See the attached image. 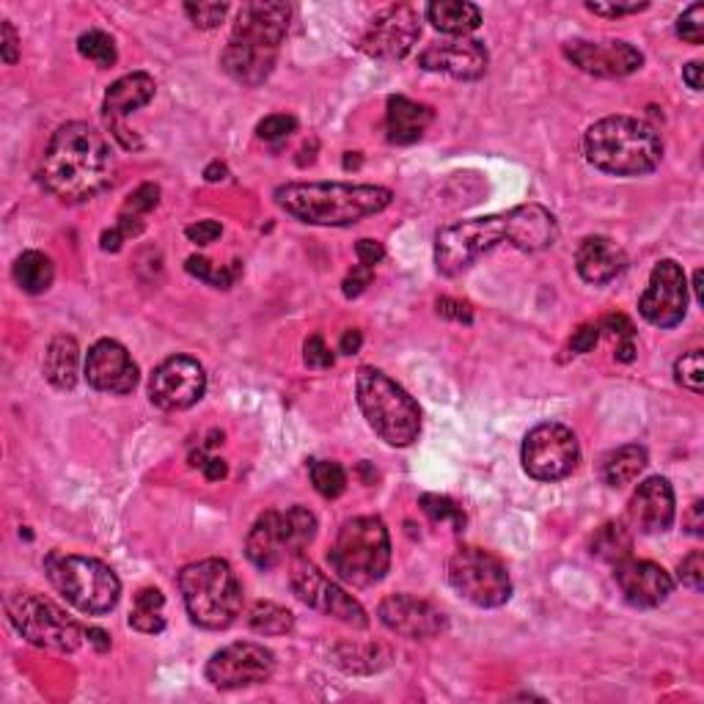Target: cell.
Instances as JSON below:
<instances>
[{
	"instance_id": "obj_49",
	"label": "cell",
	"mask_w": 704,
	"mask_h": 704,
	"mask_svg": "<svg viewBox=\"0 0 704 704\" xmlns=\"http://www.w3.org/2000/svg\"><path fill=\"white\" fill-rule=\"evenodd\" d=\"M597 339H600V325H580L573 333V339H570V350L586 355V352L595 350Z\"/></svg>"
},
{
	"instance_id": "obj_11",
	"label": "cell",
	"mask_w": 704,
	"mask_h": 704,
	"mask_svg": "<svg viewBox=\"0 0 704 704\" xmlns=\"http://www.w3.org/2000/svg\"><path fill=\"white\" fill-rule=\"evenodd\" d=\"M7 611L20 636L34 647L47 649V653H74L85 638L83 627L63 608L47 600L45 595H36V591H17V595L9 597Z\"/></svg>"
},
{
	"instance_id": "obj_59",
	"label": "cell",
	"mask_w": 704,
	"mask_h": 704,
	"mask_svg": "<svg viewBox=\"0 0 704 704\" xmlns=\"http://www.w3.org/2000/svg\"><path fill=\"white\" fill-rule=\"evenodd\" d=\"M85 636H89V642H92V644H97V649H108L110 647L108 633L99 631V627H89V633H85Z\"/></svg>"
},
{
	"instance_id": "obj_46",
	"label": "cell",
	"mask_w": 704,
	"mask_h": 704,
	"mask_svg": "<svg viewBox=\"0 0 704 704\" xmlns=\"http://www.w3.org/2000/svg\"><path fill=\"white\" fill-rule=\"evenodd\" d=\"M375 281V268H366V265H355L350 270V275L344 279V297H359L364 295L366 286Z\"/></svg>"
},
{
	"instance_id": "obj_9",
	"label": "cell",
	"mask_w": 704,
	"mask_h": 704,
	"mask_svg": "<svg viewBox=\"0 0 704 704\" xmlns=\"http://www.w3.org/2000/svg\"><path fill=\"white\" fill-rule=\"evenodd\" d=\"M47 578L78 611L89 617L114 611L121 597V580L108 564L92 556H63L52 553L45 562Z\"/></svg>"
},
{
	"instance_id": "obj_26",
	"label": "cell",
	"mask_w": 704,
	"mask_h": 704,
	"mask_svg": "<svg viewBox=\"0 0 704 704\" xmlns=\"http://www.w3.org/2000/svg\"><path fill=\"white\" fill-rule=\"evenodd\" d=\"M625 250L608 237H586L575 250V268H578L580 279L595 286L617 279L625 270Z\"/></svg>"
},
{
	"instance_id": "obj_1",
	"label": "cell",
	"mask_w": 704,
	"mask_h": 704,
	"mask_svg": "<svg viewBox=\"0 0 704 704\" xmlns=\"http://www.w3.org/2000/svg\"><path fill=\"white\" fill-rule=\"evenodd\" d=\"M559 239V223L542 204H523L498 215L473 218L446 226L435 237V265L441 275H460L498 245L526 254L551 248Z\"/></svg>"
},
{
	"instance_id": "obj_48",
	"label": "cell",
	"mask_w": 704,
	"mask_h": 704,
	"mask_svg": "<svg viewBox=\"0 0 704 704\" xmlns=\"http://www.w3.org/2000/svg\"><path fill=\"white\" fill-rule=\"evenodd\" d=\"M221 234H223V226L218 221H199V223H193V226L185 228V237H188L190 243H196V245L215 243V239L221 237Z\"/></svg>"
},
{
	"instance_id": "obj_35",
	"label": "cell",
	"mask_w": 704,
	"mask_h": 704,
	"mask_svg": "<svg viewBox=\"0 0 704 704\" xmlns=\"http://www.w3.org/2000/svg\"><path fill=\"white\" fill-rule=\"evenodd\" d=\"M185 268H188L190 275L207 281L215 290H228L239 279V261H232V265L223 268V265H215V261L204 259V256H190Z\"/></svg>"
},
{
	"instance_id": "obj_7",
	"label": "cell",
	"mask_w": 704,
	"mask_h": 704,
	"mask_svg": "<svg viewBox=\"0 0 704 704\" xmlns=\"http://www.w3.org/2000/svg\"><path fill=\"white\" fill-rule=\"evenodd\" d=\"M330 570L350 586H375L391 567V537L380 517H352L328 553Z\"/></svg>"
},
{
	"instance_id": "obj_47",
	"label": "cell",
	"mask_w": 704,
	"mask_h": 704,
	"mask_svg": "<svg viewBox=\"0 0 704 704\" xmlns=\"http://www.w3.org/2000/svg\"><path fill=\"white\" fill-rule=\"evenodd\" d=\"M647 7L649 3H595V0L586 3V9L591 14H600V17H625V14L644 12Z\"/></svg>"
},
{
	"instance_id": "obj_41",
	"label": "cell",
	"mask_w": 704,
	"mask_h": 704,
	"mask_svg": "<svg viewBox=\"0 0 704 704\" xmlns=\"http://www.w3.org/2000/svg\"><path fill=\"white\" fill-rule=\"evenodd\" d=\"M157 204H160V188L152 183H143L141 188H136L130 196H127L121 212H125V215L141 218L146 215V212H152Z\"/></svg>"
},
{
	"instance_id": "obj_29",
	"label": "cell",
	"mask_w": 704,
	"mask_h": 704,
	"mask_svg": "<svg viewBox=\"0 0 704 704\" xmlns=\"http://www.w3.org/2000/svg\"><path fill=\"white\" fill-rule=\"evenodd\" d=\"M426 20L449 36H468L482 25V12L462 0H437L426 7Z\"/></svg>"
},
{
	"instance_id": "obj_39",
	"label": "cell",
	"mask_w": 704,
	"mask_h": 704,
	"mask_svg": "<svg viewBox=\"0 0 704 704\" xmlns=\"http://www.w3.org/2000/svg\"><path fill=\"white\" fill-rule=\"evenodd\" d=\"M674 377L682 388H688L691 394L704 391V352L691 350L685 352L680 361L674 364Z\"/></svg>"
},
{
	"instance_id": "obj_4",
	"label": "cell",
	"mask_w": 704,
	"mask_h": 704,
	"mask_svg": "<svg viewBox=\"0 0 704 704\" xmlns=\"http://www.w3.org/2000/svg\"><path fill=\"white\" fill-rule=\"evenodd\" d=\"M394 201L380 185L347 183H290L275 190V204L308 226H352L377 215Z\"/></svg>"
},
{
	"instance_id": "obj_37",
	"label": "cell",
	"mask_w": 704,
	"mask_h": 704,
	"mask_svg": "<svg viewBox=\"0 0 704 704\" xmlns=\"http://www.w3.org/2000/svg\"><path fill=\"white\" fill-rule=\"evenodd\" d=\"M312 482L319 495H325V498H339L347 490V471L333 460H314Z\"/></svg>"
},
{
	"instance_id": "obj_51",
	"label": "cell",
	"mask_w": 704,
	"mask_h": 704,
	"mask_svg": "<svg viewBox=\"0 0 704 704\" xmlns=\"http://www.w3.org/2000/svg\"><path fill=\"white\" fill-rule=\"evenodd\" d=\"M355 256H359L361 265L375 268V265H380L383 261V256H386V248H383L377 239H359V245H355Z\"/></svg>"
},
{
	"instance_id": "obj_38",
	"label": "cell",
	"mask_w": 704,
	"mask_h": 704,
	"mask_svg": "<svg viewBox=\"0 0 704 704\" xmlns=\"http://www.w3.org/2000/svg\"><path fill=\"white\" fill-rule=\"evenodd\" d=\"M421 509L432 523H451L455 531H462V526H466V512L449 495H421Z\"/></svg>"
},
{
	"instance_id": "obj_16",
	"label": "cell",
	"mask_w": 704,
	"mask_h": 704,
	"mask_svg": "<svg viewBox=\"0 0 704 704\" xmlns=\"http://www.w3.org/2000/svg\"><path fill=\"white\" fill-rule=\"evenodd\" d=\"M421 36V20L410 3H397V7L383 9L375 14L361 36V50L380 61H399L413 50V45Z\"/></svg>"
},
{
	"instance_id": "obj_22",
	"label": "cell",
	"mask_w": 704,
	"mask_h": 704,
	"mask_svg": "<svg viewBox=\"0 0 704 704\" xmlns=\"http://www.w3.org/2000/svg\"><path fill=\"white\" fill-rule=\"evenodd\" d=\"M85 380L105 394H130L138 386V366L125 344L103 339L89 350L85 359Z\"/></svg>"
},
{
	"instance_id": "obj_40",
	"label": "cell",
	"mask_w": 704,
	"mask_h": 704,
	"mask_svg": "<svg viewBox=\"0 0 704 704\" xmlns=\"http://www.w3.org/2000/svg\"><path fill=\"white\" fill-rule=\"evenodd\" d=\"M185 14L193 20L196 28H218L226 20L228 3H185Z\"/></svg>"
},
{
	"instance_id": "obj_19",
	"label": "cell",
	"mask_w": 704,
	"mask_h": 704,
	"mask_svg": "<svg viewBox=\"0 0 704 704\" xmlns=\"http://www.w3.org/2000/svg\"><path fill=\"white\" fill-rule=\"evenodd\" d=\"M564 56L578 67L580 72L595 74V78H627L644 67L642 50L620 39L608 42H567Z\"/></svg>"
},
{
	"instance_id": "obj_2",
	"label": "cell",
	"mask_w": 704,
	"mask_h": 704,
	"mask_svg": "<svg viewBox=\"0 0 704 704\" xmlns=\"http://www.w3.org/2000/svg\"><path fill=\"white\" fill-rule=\"evenodd\" d=\"M114 176L116 157L108 138L83 121L58 127L42 154V185L67 204L92 201L114 183Z\"/></svg>"
},
{
	"instance_id": "obj_13",
	"label": "cell",
	"mask_w": 704,
	"mask_h": 704,
	"mask_svg": "<svg viewBox=\"0 0 704 704\" xmlns=\"http://www.w3.org/2000/svg\"><path fill=\"white\" fill-rule=\"evenodd\" d=\"M580 446L570 426L545 421L523 441V468L537 482H559L578 468Z\"/></svg>"
},
{
	"instance_id": "obj_14",
	"label": "cell",
	"mask_w": 704,
	"mask_h": 704,
	"mask_svg": "<svg viewBox=\"0 0 704 704\" xmlns=\"http://www.w3.org/2000/svg\"><path fill=\"white\" fill-rule=\"evenodd\" d=\"M290 586L297 595V600L312 606L314 611L333 617V620L344 622L352 627H366V611L361 608V602L355 597L347 595L339 584H333L330 578H325V573H319L312 562H295L290 573Z\"/></svg>"
},
{
	"instance_id": "obj_25",
	"label": "cell",
	"mask_w": 704,
	"mask_h": 704,
	"mask_svg": "<svg viewBox=\"0 0 704 704\" xmlns=\"http://www.w3.org/2000/svg\"><path fill=\"white\" fill-rule=\"evenodd\" d=\"M154 92H157V83H154L152 74L132 72V74H125V78H119L114 85H110L108 94H105V103H103L105 125H108L110 130L125 127L127 116L136 114V110H141L143 105L152 103Z\"/></svg>"
},
{
	"instance_id": "obj_32",
	"label": "cell",
	"mask_w": 704,
	"mask_h": 704,
	"mask_svg": "<svg viewBox=\"0 0 704 704\" xmlns=\"http://www.w3.org/2000/svg\"><path fill=\"white\" fill-rule=\"evenodd\" d=\"M591 556L602 559V562H625L631 559L633 551V535L631 528L622 520H611L606 526H600L591 537Z\"/></svg>"
},
{
	"instance_id": "obj_20",
	"label": "cell",
	"mask_w": 704,
	"mask_h": 704,
	"mask_svg": "<svg viewBox=\"0 0 704 704\" xmlns=\"http://www.w3.org/2000/svg\"><path fill=\"white\" fill-rule=\"evenodd\" d=\"M488 47L471 36H455V39L435 42L419 56V67L426 72L449 74L457 80H479L488 72Z\"/></svg>"
},
{
	"instance_id": "obj_31",
	"label": "cell",
	"mask_w": 704,
	"mask_h": 704,
	"mask_svg": "<svg viewBox=\"0 0 704 704\" xmlns=\"http://www.w3.org/2000/svg\"><path fill=\"white\" fill-rule=\"evenodd\" d=\"M52 279H56V268L52 259L42 250H25L17 261H14V281L28 295H42L50 290Z\"/></svg>"
},
{
	"instance_id": "obj_18",
	"label": "cell",
	"mask_w": 704,
	"mask_h": 704,
	"mask_svg": "<svg viewBox=\"0 0 704 704\" xmlns=\"http://www.w3.org/2000/svg\"><path fill=\"white\" fill-rule=\"evenodd\" d=\"M204 366L190 355H174L154 369L149 397L163 410H188L204 397Z\"/></svg>"
},
{
	"instance_id": "obj_33",
	"label": "cell",
	"mask_w": 704,
	"mask_h": 704,
	"mask_svg": "<svg viewBox=\"0 0 704 704\" xmlns=\"http://www.w3.org/2000/svg\"><path fill=\"white\" fill-rule=\"evenodd\" d=\"M165 597L160 589H141L136 595V602H132L130 611V625L136 627L138 633H163L165 617H163Z\"/></svg>"
},
{
	"instance_id": "obj_28",
	"label": "cell",
	"mask_w": 704,
	"mask_h": 704,
	"mask_svg": "<svg viewBox=\"0 0 704 704\" xmlns=\"http://www.w3.org/2000/svg\"><path fill=\"white\" fill-rule=\"evenodd\" d=\"M78 366H80V350L78 341L72 336H56L50 341L45 352V369L47 383L58 391H72L74 383H78Z\"/></svg>"
},
{
	"instance_id": "obj_24",
	"label": "cell",
	"mask_w": 704,
	"mask_h": 704,
	"mask_svg": "<svg viewBox=\"0 0 704 704\" xmlns=\"http://www.w3.org/2000/svg\"><path fill=\"white\" fill-rule=\"evenodd\" d=\"M631 520L642 535H660L674 523V490L669 479L653 477L631 498Z\"/></svg>"
},
{
	"instance_id": "obj_58",
	"label": "cell",
	"mask_w": 704,
	"mask_h": 704,
	"mask_svg": "<svg viewBox=\"0 0 704 704\" xmlns=\"http://www.w3.org/2000/svg\"><path fill=\"white\" fill-rule=\"evenodd\" d=\"M226 176H228V168L223 163H210L204 171L207 183H223Z\"/></svg>"
},
{
	"instance_id": "obj_23",
	"label": "cell",
	"mask_w": 704,
	"mask_h": 704,
	"mask_svg": "<svg viewBox=\"0 0 704 704\" xmlns=\"http://www.w3.org/2000/svg\"><path fill=\"white\" fill-rule=\"evenodd\" d=\"M613 578H617L622 597L636 608L660 606V602L669 600L671 589H674V580L660 564L636 562V559H625V562L617 564Z\"/></svg>"
},
{
	"instance_id": "obj_44",
	"label": "cell",
	"mask_w": 704,
	"mask_h": 704,
	"mask_svg": "<svg viewBox=\"0 0 704 704\" xmlns=\"http://www.w3.org/2000/svg\"><path fill=\"white\" fill-rule=\"evenodd\" d=\"M680 580L688 586V589H693V591L704 589V553L702 551H693L691 556L682 559Z\"/></svg>"
},
{
	"instance_id": "obj_53",
	"label": "cell",
	"mask_w": 704,
	"mask_h": 704,
	"mask_svg": "<svg viewBox=\"0 0 704 704\" xmlns=\"http://www.w3.org/2000/svg\"><path fill=\"white\" fill-rule=\"evenodd\" d=\"M600 328L611 330V333L620 336L622 341H633V322L627 317H622V314H611V317H606Z\"/></svg>"
},
{
	"instance_id": "obj_8",
	"label": "cell",
	"mask_w": 704,
	"mask_h": 704,
	"mask_svg": "<svg viewBox=\"0 0 704 704\" xmlns=\"http://www.w3.org/2000/svg\"><path fill=\"white\" fill-rule=\"evenodd\" d=\"M359 404L364 410L372 430L386 441L388 446H410L421 432V410L415 399L394 383L386 372L375 366L359 369L355 380Z\"/></svg>"
},
{
	"instance_id": "obj_5",
	"label": "cell",
	"mask_w": 704,
	"mask_h": 704,
	"mask_svg": "<svg viewBox=\"0 0 704 704\" xmlns=\"http://www.w3.org/2000/svg\"><path fill=\"white\" fill-rule=\"evenodd\" d=\"M584 154L597 171L613 176L653 174L664 157L660 136L633 116H608L584 136Z\"/></svg>"
},
{
	"instance_id": "obj_52",
	"label": "cell",
	"mask_w": 704,
	"mask_h": 704,
	"mask_svg": "<svg viewBox=\"0 0 704 704\" xmlns=\"http://www.w3.org/2000/svg\"><path fill=\"white\" fill-rule=\"evenodd\" d=\"M437 314H444V317L457 319V322H466V325H471V319H473L471 306H468V303H460V301H451V297L437 301Z\"/></svg>"
},
{
	"instance_id": "obj_10",
	"label": "cell",
	"mask_w": 704,
	"mask_h": 704,
	"mask_svg": "<svg viewBox=\"0 0 704 704\" xmlns=\"http://www.w3.org/2000/svg\"><path fill=\"white\" fill-rule=\"evenodd\" d=\"M317 537V517L303 506L292 509H270L254 523L245 553L259 570H273L286 559H297Z\"/></svg>"
},
{
	"instance_id": "obj_42",
	"label": "cell",
	"mask_w": 704,
	"mask_h": 704,
	"mask_svg": "<svg viewBox=\"0 0 704 704\" xmlns=\"http://www.w3.org/2000/svg\"><path fill=\"white\" fill-rule=\"evenodd\" d=\"M295 130H297L295 116L273 114V116H268V119L259 121V127H256V136H259L261 141L275 143V141H284V138H290Z\"/></svg>"
},
{
	"instance_id": "obj_17",
	"label": "cell",
	"mask_w": 704,
	"mask_h": 704,
	"mask_svg": "<svg viewBox=\"0 0 704 704\" xmlns=\"http://www.w3.org/2000/svg\"><path fill=\"white\" fill-rule=\"evenodd\" d=\"M638 312L655 328H674L685 319L688 281L674 259H664L655 265L647 292L638 301Z\"/></svg>"
},
{
	"instance_id": "obj_15",
	"label": "cell",
	"mask_w": 704,
	"mask_h": 704,
	"mask_svg": "<svg viewBox=\"0 0 704 704\" xmlns=\"http://www.w3.org/2000/svg\"><path fill=\"white\" fill-rule=\"evenodd\" d=\"M275 658L265 644L237 642L218 649L207 664V680L221 691L261 685L273 677Z\"/></svg>"
},
{
	"instance_id": "obj_57",
	"label": "cell",
	"mask_w": 704,
	"mask_h": 704,
	"mask_svg": "<svg viewBox=\"0 0 704 704\" xmlns=\"http://www.w3.org/2000/svg\"><path fill=\"white\" fill-rule=\"evenodd\" d=\"M201 471H204V477L210 479V482H218V479L226 477V462L218 460V457H210V460H204Z\"/></svg>"
},
{
	"instance_id": "obj_3",
	"label": "cell",
	"mask_w": 704,
	"mask_h": 704,
	"mask_svg": "<svg viewBox=\"0 0 704 704\" xmlns=\"http://www.w3.org/2000/svg\"><path fill=\"white\" fill-rule=\"evenodd\" d=\"M290 17L292 9L281 0L245 3L221 56L223 72L243 85L265 83L279 61V47L290 31Z\"/></svg>"
},
{
	"instance_id": "obj_50",
	"label": "cell",
	"mask_w": 704,
	"mask_h": 704,
	"mask_svg": "<svg viewBox=\"0 0 704 704\" xmlns=\"http://www.w3.org/2000/svg\"><path fill=\"white\" fill-rule=\"evenodd\" d=\"M0 36H3V39H0V56H3V63L12 67L20 56V36L9 20H3V25H0Z\"/></svg>"
},
{
	"instance_id": "obj_45",
	"label": "cell",
	"mask_w": 704,
	"mask_h": 704,
	"mask_svg": "<svg viewBox=\"0 0 704 704\" xmlns=\"http://www.w3.org/2000/svg\"><path fill=\"white\" fill-rule=\"evenodd\" d=\"M303 359H306L308 369H330L333 366V352L328 350L322 336H312L306 341V355Z\"/></svg>"
},
{
	"instance_id": "obj_60",
	"label": "cell",
	"mask_w": 704,
	"mask_h": 704,
	"mask_svg": "<svg viewBox=\"0 0 704 704\" xmlns=\"http://www.w3.org/2000/svg\"><path fill=\"white\" fill-rule=\"evenodd\" d=\"M617 359H620L622 364H631V361L636 359V347H633V341H622L620 350H617Z\"/></svg>"
},
{
	"instance_id": "obj_6",
	"label": "cell",
	"mask_w": 704,
	"mask_h": 704,
	"mask_svg": "<svg viewBox=\"0 0 704 704\" xmlns=\"http://www.w3.org/2000/svg\"><path fill=\"white\" fill-rule=\"evenodd\" d=\"M179 591L190 620L204 631H223L243 611V584L223 559H201L183 567Z\"/></svg>"
},
{
	"instance_id": "obj_55",
	"label": "cell",
	"mask_w": 704,
	"mask_h": 704,
	"mask_svg": "<svg viewBox=\"0 0 704 704\" xmlns=\"http://www.w3.org/2000/svg\"><path fill=\"white\" fill-rule=\"evenodd\" d=\"M361 344H364V336H361V330H347L344 336H341V344L339 350L344 352V355H355V352L361 350Z\"/></svg>"
},
{
	"instance_id": "obj_30",
	"label": "cell",
	"mask_w": 704,
	"mask_h": 704,
	"mask_svg": "<svg viewBox=\"0 0 704 704\" xmlns=\"http://www.w3.org/2000/svg\"><path fill=\"white\" fill-rule=\"evenodd\" d=\"M647 462L649 457L644 446H620V449L608 451L600 460V477L608 488H625V484L636 482L638 473L647 468Z\"/></svg>"
},
{
	"instance_id": "obj_43",
	"label": "cell",
	"mask_w": 704,
	"mask_h": 704,
	"mask_svg": "<svg viewBox=\"0 0 704 704\" xmlns=\"http://www.w3.org/2000/svg\"><path fill=\"white\" fill-rule=\"evenodd\" d=\"M677 34L680 39H685L688 45H702L704 42V7L702 3H693L685 14L677 23Z\"/></svg>"
},
{
	"instance_id": "obj_36",
	"label": "cell",
	"mask_w": 704,
	"mask_h": 704,
	"mask_svg": "<svg viewBox=\"0 0 704 704\" xmlns=\"http://www.w3.org/2000/svg\"><path fill=\"white\" fill-rule=\"evenodd\" d=\"M78 50L80 56L89 58L92 63H97V67L108 69L116 63V42L110 39L105 31H85L83 36L78 39Z\"/></svg>"
},
{
	"instance_id": "obj_21",
	"label": "cell",
	"mask_w": 704,
	"mask_h": 704,
	"mask_svg": "<svg viewBox=\"0 0 704 704\" xmlns=\"http://www.w3.org/2000/svg\"><path fill=\"white\" fill-rule=\"evenodd\" d=\"M380 622L388 631L404 638H435L446 631L444 611H437L432 602L419 600L413 595H391L377 608Z\"/></svg>"
},
{
	"instance_id": "obj_34",
	"label": "cell",
	"mask_w": 704,
	"mask_h": 704,
	"mask_svg": "<svg viewBox=\"0 0 704 704\" xmlns=\"http://www.w3.org/2000/svg\"><path fill=\"white\" fill-rule=\"evenodd\" d=\"M248 625L250 631L261 633V636H284V633L292 631L295 625V617L292 611H286L279 602H256L248 613Z\"/></svg>"
},
{
	"instance_id": "obj_56",
	"label": "cell",
	"mask_w": 704,
	"mask_h": 704,
	"mask_svg": "<svg viewBox=\"0 0 704 704\" xmlns=\"http://www.w3.org/2000/svg\"><path fill=\"white\" fill-rule=\"evenodd\" d=\"M682 78H685V83L691 85L693 92H702V63L699 61H691L685 69H682Z\"/></svg>"
},
{
	"instance_id": "obj_54",
	"label": "cell",
	"mask_w": 704,
	"mask_h": 704,
	"mask_svg": "<svg viewBox=\"0 0 704 704\" xmlns=\"http://www.w3.org/2000/svg\"><path fill=\"white\" fill-rule=\"evenodd\" d=\"M702 512H704L702 501H693L691 512H688V517H685V526H688V531H691L693 537H702V528H704Z\"/></svg>"
},
{
	"instance_id": "obj_27",
	"label": "cell",
	"mask_w": 704,
	"mask_h": 704,
	"mask_svg": "<svg viewBox=\"0 0 704 704\" xmlns=\"http://www.w3.org/2000/svg\"><path fill=\"white\" fill-rule=\"evenodd\" d=\"M432 119H435V114L426 105L413 103L408 97H388L386 136L397 146H410V143L419 141L426 127L432 125Z\"/></svg>"
},
{
	"instance_id": "obj_12",
	"label": "cell",
	"mask_w": 704,
	"mask_h": 704,
	"mask_svg": "<svg viewBox=\"0 0 704 704\" xmlns=\"http://www.w3.org/2000/svg\"><path fill=\"white\" fill-rule=\"evenodd\" d=\"M449 580L462 600L479 608H498L512 597L509 573L482 548H460L449 562Z\"/></svg>"
}]
</instances>
